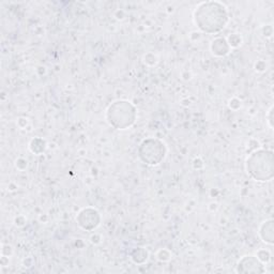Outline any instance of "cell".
Returning <instances> with one entry per match:
<instances>
[{
	"label": "cell",
	"mask_w": 274,
	"mask_h": 274,
	"mask_svg": "<svg viewBox=\"0 0 274 274\" xmlns=\"http://www.w3.org/2000/svg\"><path fill=\"white\" fill-rule=\"evenodd\" d=\"M193 18L199 30L213 34L226 27L229 15L225 4L220 1H206L196 6Z\"/></svg>",
	"instance_id": "obj_1"
},
{
	"label": "cell",
	"mask_w": 274,
	"mask_h": 274,
	"mask_svg": "<svg viewBox=\"0 0 274 274\" xmlns=\"http://www.w3.org/2000/svg\"><path fill=\"white\" fill-rule=\"evenodd\" d=\"M246 168L248 175L253 180L270 181L274 176L273 152L267 149L254 150L246 161Z\"/></svg>",
	"instance_id": "obj_2"
},
{
	"label": "cell",
	"mask_w": 274,
	"mask_h": 274,
	"mask_svg": "<svg viewBox=\"0 0 274 274\" xmlns=\"http://www.w3.org/2000/svg\"><path fill=\"white\" fill-rule=\"evenodd\" d=\"M137 109L127 100H118L106 109V120L110 127L117 130H127L135 123Z\"/></svg>",
	"instance_id": "obj_3"
},
{
	"label": "cell",
	"mask_w": 274,
	"mask_h": 274,
	"mask_svg": "<svg viewBox=\"0 0 274 274\" xmlns=\"http://www.w3.org/2000/svg\"><path fill=\"white\" fill-rule=\"evenodd\" d=\"M167 148L158 138H146L138 147V157L140 161L150 166H157L165 159Z\"/></svg>",
	"instance_id": "obj_4"
},
{
	"label": "cell",
	"mask_w": 274,
	"mask_h": 274,
	"mask_svg": "<svg viewBox=\"0 0 274 274\" xmlns=\"http://www.w3.org/2000/svg\"><path fill=\"white\" fill-rule=\"evenodd\" d=\"M76 222L81 229L87 232H92L100 225L101 217L98 210L91 208V207H87V208H84L78 212Z\"/></svg>",
	"instance_id": "obj_5"
},
{
	"label": "cell",
	"mask_w": 274,
	"mask_h": 274,
	"mask_svg": "<svg viewBox=\"0 0 274 274\" xmlns=\"http://www.w3.org/2000/svg\"><path fill=\"white\" fill-rule=\"evenodd\" d=\"M236 271L238 273H265L266 268L265 264H263L256 256L247 255L240 258V261L237 264Z\"/></svg>",
	"instance_id": "obj_6"
},
{
	"label": "cell",
	"mask_w": 274,
	"mask_h": 274,
	"mask_svg": "<svg viewBox=\"0 0 274 274\" xmlns=\"http://www.w3.org/2000/svg\"><path fill=\"white\" fill-rule=\"evenodd\" d=\"M211 53L216 56V57H225L229 54L231 51V46L227 43V40L225 38H222V36H219V38H216L211 42Z\"/></svg>",
	"instance_id": "obj_7"
},
{
	"label": "cell",
	"mask_w": 274,
	"mask_h": 274,
	"mask_svg": "<svg viewBox=\"0 0 274 274\" xmlns=\"http://www.w3.org/2000/svg\"><path fill=\"white\" fill-rule=\"evenodd\" d=\"M261 239L269 246H272L274 242V228H273V220H267L263 222V224L259 227L258 231Z\"/></svg>",
	"instance_id": "obj_8"
},
{
	"label": "cell",
	"mask_w": 274,
	"mask_h": 274,
	"mask_svg": "<svg viewBox=\"0 0 274 274\" xmlns=\"http://www.w3.org/2000/svg\"><path fill=\"white\" fill-rule=\"evenodd\" d=\"M131 259L133 263H135L137 265H143L148 259V252L144 248H136L132 251Z\"/></svg>",
	"instance_id": "obj_9"
},
{
	"label": "cell",
	"mask_w": 274,
	"mask_h": 274,
	"mask_svg": "<svg viewBox=\"0 0 274 274\" xmlns=\"http://www.w3.org/2000/svg\"><path fill=\"white\" fill-rule=\"evenodd\" d=\"M29 149H30V151L34 154H38V155L42 154L46 149L45 140L39 137L33 138L30 142V144H29Z\"/></svg>",
	"instance_id": "obj_10"
},
{
	"label": "cell",
	"mask_w": 274,
	"mask_h": 274,
	"mask_svg": "<svg viewBox=\"0 0 274 274\" xmlns=\"http://www.w3.org/2000/svg\"><path fill=\"white\" fill-rule=\"evenodd\" d=\"M226 40H227V43L229 44V46H231V48L239 47L242 44V38H241V35L238 33H233L232 35H229L228 39H226Z\"/></svg>",
	"instance_id": "obj_11"
},
{
	"label": "cell",
	"mask_w": 274,
	"mask_h": 274,
	"mask_svg": "<svg viewBox=\"0 0 274 274\" xmlns=\"http://www.w3.org/2000/svg\"><path fill=\"white\" fill-rule=\"evenodd\" d=\"M256 257L261 261L263 264H268L271 261V254L268 250H259L256 254Z\"/></svg>",
	"instance_id": "obj_12"
},
{
	"label": "cell",
	"mask_w": 274,
	"mask_h": 274,
	"mask_svg": "<svg viewBox=\"0 0 274 274\" xmlns=\"http://www.w3.org/2000/svg\"><path fill=\"white\" fill-rule=\"evenodd\" d=\"M157 257L161 262H167L169 261L170 257H172V254H170V252L166 249H161L157 253Z\"/></svg>",
	"instance_id": "obj_13"
},
{
	"label": "cell",
	"mask_w": 274,
	"mask_h": 274,
	"mask_svg": "<svg viewBox=\"0 0 274 274\" xmlns=\"http://www.w3.org/2000/svg\"><path fill=\"white\" fill-rule=\"evenodd\" d=\"M27 165H28V162H27L25 159L19 158V159L16 160V162H15V166H16V168L19 169V170H24V169H26L25 167H27Z\"/></svg>",
	"instance_id": "obj_14"
},
{
	"label": "cell",
	"mask_w": 274,
	"mask_h": 274,
	"mask_svg": "<svg viewBox=\"0 0 274 274\" xmlns=\"http://www.w3.org/2000/svg\"><path fill=\"white\" fill-rule=\"evenodd\" d=\"M272 114H273V106L270 107L268 114H267V119H268L267 121H268V124H269V127H270L271 129L273 128V123H272V121H273L272 119H273V118H272Z\"/></svg>",
	"instance_id": "obj_15"
}]
</instances>
